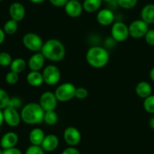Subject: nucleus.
<instances>
[{"label": "nucleus", "mask_w": 154, "mask_h": 154, "mask_svg": "<svg viewBox=\"0 0 154 154\" xmlns=\"http://www.w3.org/2000/svg\"><path fill=\"white\" fill-rule=\"evenodd\" d=\"M40 52L45 59L53 62L61 61L66 55L64 45L57 38H50L44 42Z\"/></svg>", "instance_id": "obj_1"}, {"label": "nucleus", "mask_w": 154, "mask_h": 154, "mask_svg": "<svg viewBox=\"0 0 154 154\" xmlns=\"http://www.w3.org/2000/svg\"><path fill=\"white\" fill-rule=\"evenodd\" d=\"M45 111L39 103H29L24 105L20 111L21 120L28 125H36L43 121Z\"/></svg>", "instance_id": "obj_2"}, {"label": "nucleus", "mask_w": 154, "mask_h": 154, "mask_svg": "<svg viewBox=\"0 0 154 154\" xmlns=\"http://www.w3.org/2000/svg\"><path fill=\"white\" fill-rule=\"evenodd\" d=\"M85 58L90 66L96 69H100L107 65L109 54L107 50L103 47L93 46L88 48Z\"/></svg>", "instance_id": "obj_3"}, {"label": "nucleus", "mask_w": 154, "mask_h": 154, "mask_svg": "<svg viewBox=\"0 0 154 154\" xmlns=\"http://www.w3.org/2000/svg\"><path fill=\"white\" fill-rule=\"evenodd\" d=\"M76 87L71 82L62 83L54 91L57 100L60 102H67L75 97Z\"/></svg>", "instance_id": "obj_4"}, {"label": "nucleus", "mask_w": 154, "mask_h": 154, "mask_svg": "<svg viewBox=\"0 0 154 154\" xmlns=\"http://www.w3.org/2000/svg\"><path fill=\"white\" fill-rule=\"evenodd\" d=\"M22 42L26 49L35 53L40 52L44 43L42 38L35 32H27L25 34Z\"/></svg>", "instance_id": "obj_5"}, {"label": "nucleus", "mask_w": 154, "mask_h": 154, "mask_svg": "<svg viewBox=\"0 0 154 154\" xmlns=\"http://www.w3.org/2000/svg\"><path fill=\"white\" fill-rule=\"evenodd\" d=\"M44 82L48 85H55L60 80V70L55 65H48L42 71Z\"/></svg>", "instance_id": "obj_6"}, {"label": "nucleus", "mask_w": 154, "mask_h": 154, "mask_svg": "<svg viewBox=\"0 0 154 154\" xmlns=\"http://www.w3.org/2000/svg\"><path fill=\"white\" fill-rule=\"evenodd\" d=\"M110 32L114 40L119 42H125L129 36L128 26L123 22L117 21L112 23Z\"/></svg>", "instance_id": "obj_7"}, {"label": "nucleus", "mask_w": 154, "mask_h": 154, "mask_svg": "<svg viewBox=\"0 0 154 154\" xmlns=\"http://www.w3.org/2000/svg\"><path fill=\"white\" fill-rule=\"evenodd\" d=\"M149 30V24L141 19H137L131 22L128 26L129 36L134 38H143Z\"/></svg>", "instance_id": "obj_8"}, {"label": "nucleus", "mask_w": 154, "mask_h": 154, "mask_svg": "<svg viewBox=\"0 0 154 154\" xmlns=\"http://www.w3.org/2000/svg\"><path fill=\"white\" fill-rule=\"evenodd\" d=\"M3 116L4 122L13 128L18 126L21 121L20 113H19L17 109L11 106H7L3 109Z\"/></svg>", "instance_id": "obj_9"}, {"label": "nucleus", "mask_w": 154, "mask_h": 154, "mask_svg": "<svg viewBox=\"0 0 154 154\" xmlns=\"http://www.w3.org/2000/svg\"><path fill=\"white\" fill-rule=\"evenodd\" d=\"M57 97L54 92L51 91H45L42 93L39 98V104L42 106L45 112L50 110H55V108L57 105Z\"/></svg>", "instance_id": "obj_10"}, {"label": "nucleus", "mask_w": 154, "mask_h": 154, "mask_svg": "<svg viewBox=\"0 0 154 154\" xmlns=\"http://www.w3.org/2000/svg\"><path fill=\"white\" fill-rule=\"evenodd\" d=\"M63 139L69 146H75L79 144L82 139L79 130L73 126H69L63 131Z\"/></svg>", "instance_id": "obj_11"}, {"label": "nucleus", "mask_w": 154, "mask_h": 154, "mask_svg": "<svg viewBox=\"0 0 154 154\" xmlns=\"http://www.w3.org/2000/svg\"><path fill=\"white\" fill-rule=\"evenodd\" d=\"M64 10L66 14L72 18L79 17L83 11L82 4L78 0H69L65 5Z\"/></svg>", "instance_id": "obj_12"}, {"label": "nucleus", "mask_w": 154, "mask_h": 154, "mask_svg": "<svg viewBox=\"0 0 154 154\" xmlns=\"http://www.w3.org/2000/svg\"><path fill=\"white\" fill-rule=\"evenodd\" d=\"M115 15L111 10L103 8L100 10L97 14V21L101 26H109L113 23Z\"/></svg>", "instance_id": "obj_13"}, {"label": "nucleus", "mask_w": 154, "mask_h": 154, "mask_svg": "<svg viewBox=\"0 0 154 154\" xmlns=\"http://www.w3.org/2000/svg\"><path fill=\"white\" fill-rule=\"evenodd\" d=\"M18 140L19 137L17 133L13 132V131H8V132L5 133L1 138L0 146L3 149L15 147L16 145L18 143Z\"/></svg>", "instance_id": "obj_14"}, {"label": "nucleus", "mask_w": 154, "mask_h": 154, "mask_svg": "<svg viewBox=\"0 0 154 154\" xmlns=\"http://www.w3.org/2000/svg\"><path fill=\"white\" fill-rule=\"evenodd\" d=\"M45 57L41 52H35L29 57L28 66L31 71H39L44 66Z\"/></svg>", "instance_id": "obj_15"}, {"label": "nucleus", "mask_w": 154, "mask_h": 154, "mask_svg": "<svg viewBox=\"0 0 154 154\" xmlns=\"http://www.w3.org/2000/svg\"><path fill=\"white\" fill-rule=\"evenodd\" d=\"M26 10L23 4L20 2H14L9 7V15L11 19L19 22L21 21L25 17Z\"/></svg>", "instance_id": "obj_16"}, {"label": "nucleus", "mask_w": 154, "mask_h": 154, "mask_svg": "<svg viewBox=\"0 0 154 154\" xmlns=\"http://www.w3.org/2000/svg\"><path fill=\"white\" fill-rule=\"evenodd\" d=\"M59 145V139L55 134H49L45 136L41 146L45 152H52L55 150Z\"/></svg>", "instance_id": "obj_17"}, {"label": "nucleus", "mask_w": 154, "mask_h": 154, "mask_svg": "<svg viewBox=\"0 0 154 154\" xmlns=\"http://www.w3.org/2000/svg\"><path fill=\"white\" fill-rule=\"evenodd\" d=\"M135 93L139 97L145 99L152 94V86L146 81L139 82L135 87Z\"/></svg>", "instance_id": "obj_18"}, {"label": "nucleus", "mask_w": 154, "mask_h": 154, "mask_svg": "<svg viewBox=\"0 0 154 154\" xmlns=\"http://www.w3.org/2000/svg\"><path fill=\"white\" fill-rule=\"evenodd\" d=\"M140 19L147 24H154V4H147L140 11Z\"/></svg>", "instance_id": "obj_19"}, {"label": "nucleus", "mask_w": 154, "mask_h": 154, "mask_svg": "<svg viewBox=\"0 0 154 154\" xmlns=\"http://www.w3.org/2000/svg\"><path fill=\"white\" fill-rule=\"evenodd\" d=\"M45 134L42 128H34L29 132V140L32 145L41 146L44 138H45Z\"/></svg>", "instance_id": "obj_20"}, {"label": "nucleus", "mask_w": 154, "mask_h": 154, "mask_svg": "<svg viewBox=\"0 0 154 154\" xmlns=\"http://www.w3.org/2000/svg\"><path fill=\"white\" fill-rule=\"evenodd\" d=\"M26 82L31 86H41L44 83L42 73L39 71H30L26 75Z\"/></svg>", "instance_id": "obj_21"}, {"label": "nucleus", "mask_w": 154, "mask_h": 154, "mask_svg": "<svg viewBox=\"0 0 154 154\" xmlns=\"http://www.w3.org/2000/svg\"><path fill=\"white\" fill-rule=\"evenodd\" d=\"M102 0H84L82 7L83 10L88 13H94L100 9Z\"/></svg>", "instance_id": "obj_22"}, {"label": "nucleus", "mask_w": 154, "mask_h": 154, "mask_svg": "<svg viewBox=\"0 0 154 154\" xmlns=\"http://www.w3.org/2000/svg\"><path fill=\"white\" fill-rule=\"evenodd\" d=\"M9 66L11 71L19 74L24 70L26 66V63L24 59L21 58V57H17V58L14 59L12 60Z\"/></svg>", "instance_id": "obj_23"}, {"label": "nucleus", "mask_w": 154, "mask_h": 154, "mask_svg": "<svg viewBox=\"0 0 154 154\" xmlns=\"http://www.w3.org/2000/svg\"><path fill=\"white\" fill-rule=\"evenodd\" d=\"M18 29V22L13 19L7 20L3 26V30L7 35H13Z\"/></svg>", "instance_id": "obj_24"}, {"label": "nucleus", "mask_w": 154, "mask_h": 154, "mask_svg": "<svg viewBox=\"0 0 154 154\" xmlns=\"http://www.w3.org/2000/svg\"><path fill=\"white\" fill-rule=\"evenodd\" d=\"M58 120V115L55 110H50L45 112L43 121L48 125H55Z\"/></svg>", "instance_id": "obj_25"}, {"label": "nucleus", "mask_w": 154, "mask_h": 154, "mask_svg": "<svg viewBox=\"0 0 154 154\" xmlns=\"http://www.w3.org/2000/svg\"><path fill=\"white\" fill-rule=\"evenodd\" d=\"M143 106L146 112L154 114V94H151L144 99Z\"/></svg>", "instance_id": "obj_26"}, {"label": "nucleus", "mask_w": 154, "mask_h": 154, "mask_svg": "<svg viewBox=\"0 0 154 154\" xmlns=\"http://www.w3.org/2000/svg\"><path fill=\"white\" fill-rule=\"evenodd\" d=\"M12 60V57L9 53L6 51L0 52V66H3V67L9 66Z\"/></svg>", "instance_id": "obj_27"}, {"label": "nucleus", "mask_w": 154, "mask_h": 154, "mask_svg": "<svg viewBox=\"0 0 154 154\" xmlns=\"http://www.w3.org/2000/svg\"><path fill=\"white\" fill-rule=\"evenodd\" d=\"M138 0H116V3L123 9H131L137 4Z\"/></svg>", "instance_id": "obj_28"}, {"label": "nucleus", "mask_w": 154, "mask_h": 154, "mask_svg": "<svg viewBox=\"0 0 154 154\" xmlns=\"http://www.w3.org/2000/svg\"><path fill=\"white\" fill-rule=\"evenodd\" d=\"M10 97L8 92L2 88H0V109H4L8 106Z\"/></svg>", "instance_id": "obj_29"}, {"label": "nucleus", "mask_w": 154, "mask_h": 154, "mask_svg": "<svg viewBox=\"0 0 154 154\" xmlns=\"http://www.w3.org/2000/svg\"><path fill=\"white\" fill-rule=\"evenodd\" d=\"M19 79L18 73L14 72L13 71H10L5 75V82L8 84V85H15Z\"/></svg>", "instance_id": "obj_30"}, {"label": "nucleus", "mask_w": 154, "mask_h": 154, "mask_svg": "<svg viewBox=\"0 0 154 154\" xmlns=\"http://www.w3.org/2000/svg\"><path fill=\"white\" fill-rule=\"evenodd\" d=\"M25 154H45V152L41 146L31 144L26 149Z\"/></svg>", "instance_id": "obj_31"}, {"label": "nucleus", "mask_w": 154, "mask_h": 154, "mask_svg": "<svg viewBox=\"0 0 154 154\" xmlns=\"http://www.w3.org/2000/svg\"><path fill=\"white\" fill-rule=\"evenodd\" d=\"M88 95V91L84 87H78L75 89V97L79 99V100H83L85 99Z\"/></svg>", "instance_id": "obj_32"}, {"label": "nucleus", "mask_w": 154, "mask_h": 154, "mask_svg": "<svg viewBox=\"0 0 154 154\" xmlns=\"http://www.w3.org/2000/svg\"><path fill=\"white\" fill-rule=\"evenodd\" d=\"M8 106H11V107L18 109L19 108H20L22 106V100L17 97H10V100Z\"/></svg>", "instance_id": "obj_33"}, {"label": "nucleus", "mask_w": 154, "mask_h": 154, "mask_svg": "<svg viewBox=\"0 0 154 154\" xmlns=\"http://www.w3.org/2000/svg\"><path fill=\"white\" fill-rule=\"evenodd\" d=\"M143 38H145V41L148 45L154 46V29H149Z\"/></svg>", "instance_id": "obj_34"}, {"label": "nucleus", "mask_w": 154, "mask_h": 154, "mask_svg": "<svg viewBox=\"0 0 154 154\" xmlns=\"http://www.w3.org/2000/svg\"><path fill=\"white\" fill-rule=\"evenodd\" d=\"M48 1L54 6L60 8V7H64L69 0H48Z\"/></svg>", "instance_id": "obj_35"}, {"label": "nucleus", "mask_w": 154, "mask_h": 154, "mask_svg": "<svg viewBox=\"0 0 154 154\" xmlns=\"http://www.w3.org/2000/svg\"><path fill=\"white\" fill-rule=\"evenodd\" d=\"M61 154H81L79 150L75 146H69L62 151Z\"/></svg>", "instance_id": "obj_36"}, {"label": "nucleus", "mask_w": 154, "mask_h": 154, "mask_svg": "<svg viewBox=\"0 0 154 154\" xmlns=\"http://www.w3.org/2000/svg\"><path fill=\"white\" fill-rule=\"evenodd\" d=\"M3 154H23L20 149L17 147L8 148V149H3Z\"/></svg>", "instance_id": "obj_37"}, {"label": "nucleus", "mask_w": 154, "mask_h": 154, "mask_svg": "<svg viewBox=\"0 0 154 154\" xmlns=\"http://www.w3.org/2000/svg\"><path fill=\"white\" fill-rule=\"evenodd\" d=\"M5 39V32H4L3 29L0 28V45L4 42Z\"/></svg>", "instance_id": "obj_38"}, {"label": "nucleus", "mask_w": 154, "mask_h": 154, "mask_svg": "<svg viewBox=\"0 0 154 154\" xmlns=\"http://www.w3.org/2000/svg\"><path fill=\"white\" fill-rule=\"evenodd\" d=\"M4 123V116H3V109H0V128L2 127V124Z\"/></svg>", "instance_id": "obj_39"}, {"label": "nucleus", "mask_w": 154, "mask_h": 154, "mask_svg": "<svg viewBox=\"0 0 154 154\" xmlns=\"http://www.w3.org/2000/svg\"><path fill=\"white\" fill-rule=\"evenodd\" d=\"M149 78L154 82V66L149 71Z\"/></svg>", "instance_id": "obj_40"}, {"label": "nucleus", "mask_w": 154, "mask_h": 154, "mask_svg": "<svg viewBox=\"0 0 154 154\" xmlns=\"http://www.w3.org/2000/svg\"><path fill=\"white\" fill-rule=\"evenodd\" d=\"M149 127H150L152 129L154 130V116H152V117L150 118L149 122Z\"/></svg>", "instance_id": "obj_41"}, {"label": "nucleus", "mask_w": 154, "mask_h": 154, "mask_svg": "<svg viewBox=\"0 0 154 154\" xmlns=\"http://www.w3.org/2000/svg\"><path fill=\"white\" fill-rule=\"evenodd\" d=\"M29 1L33 4H40V3H42V2H45L46 0H29Z\"/></svg>", "instance_id": "obj_42"}, {"label": "nucleus", "mask_w": 154, "mask_h": 154, "mask_svg": "<svg viewBox=\"0 0 154 154\" xmlns=\"http://www.w3.org/2000/svg\"><path fill=\"white\" fill-rule=\"evenodd\" d=\"M113 0H102V2H112Z\"/></svg>", "instance_id": "obj_43"}, {"label": "nucleus", "mask_w": 154, "mask_h": 154, "mask_svg": "<svg viewBox=\"0 0 154 154\" xmlns=\"http://www.w3.org/2000/svg\"><path fill=\"white\" fill-rule=\"evenodd\" d=\"M3 149H0V154H3Z\"/></svg>", "instance_id": "obj_44"}, {"label": "nucleus", "mask_w": 154, "mask_h": 154, "mask_svg": "<svg viewBox=\"0 0 154 154\" xmlns=\"http://www.w3.org/2000/svg\"><path fill=\"white\" fill-rule=\"evenodd\" d=\"M78 1H79V2H80V1H84V0H78Z\"/></svg>", "instance_id": "obj_45"}, {"label": "nucleus", "mask_w": 154, "mask_h": 154, "mask_svg": "<svg viewBox=\"0 0 154 154\" xmlns=\"http://www.w3.org/2000/svg\"><path fill=\"white\" fill-rule=\"evenodd\" d=\"M2 0H0V2H2Z\"/></svg>", "instance_id": "obj_46"}, {"label": "nucleus", "mask_w": 154, "mask_h": 154, "mask_svg": "<svg viewBox=\"0 0 154 154\" xmlns=\"http://www.w3.org/2000/svg\"><path fill=\"white\" fill-rule=\"evenodd\" d=\"M0 52H1V51H0Z\"/></svg>", "instance_id": "obj_47"}]
</instances>
